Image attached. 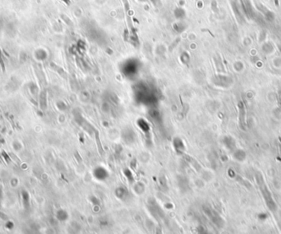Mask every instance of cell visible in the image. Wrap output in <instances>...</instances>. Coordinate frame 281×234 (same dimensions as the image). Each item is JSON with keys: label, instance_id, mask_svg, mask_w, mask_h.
I'll use <instances>...</instances> for the list:
<instances>
[{"label": "cell", "instance_id": "12", "mask_svg": "<svg viewBox=\"0 0 281 234\" xmlns=\"http://www.w3.org/2000/svg\"><path fill=\"white\" fill-rule=\"evenodd\" d=\"M124 174L126 175V177L128 178V179L129 180V182H130V183H132V182L133 181V173H132V172H131L130 170H129V169H125V170H124Z\"/></svg>", "mask_w": 281, "mask_h": 234}, {"label": "cell", "instance_id": "7", "mask_svg": "<svg viewBox=\"0 0 281 234\" xmlns=\"http://www.w3.org/2000/svg\"><path fill=\"white\" fill-rule=\"evenodd\" d=\"M137 124L138 126H139V127H140L144 132H148V131H150V126H149L148 123H147L144 119H140V120L138 121Z\"/></svg>", "mask_w": 281, "mask_h": 234}, {"label": "cell", "instance_id": "10", "mask_svg": "<svg viewBox=\"0 0 281 234\" xmlns=\"http://www.w3.org/2000/svg\"><path fill=\"white\" fill-rule=\"evenodd\" d=\"M40 107L42 109L46 108V94L44 92H42L40 96Z\"/></svg>", "mask_w": 281, "mask_h": 234}, {"label": "cell", "instance_id": "13", "mask_svg": "<svg viewBox=\"0 0 281 234\" xmlns=\"http://www.w3.org/2000/svg\"><path fill=\"white\" fill-rule=\"evenodd\" d=\"M46 56L45 52L43 51V50H39V51L36 52V57L38 58V59H44V58L42 56Z\"/></svg>", "mask_w": 281, "mask_h": 234}, {"label": "cell", "instance_id": "17", "mask_svg": "<svg viewBox=\"0 0 281 234\" xmlns=\"http://www.w3.org/2000/svg\"><path fill=\"white\" fill-rule=\"evenodd\" d=\"M63 1H64V2H66L67 3H69V0H63Z\"/></svg>", "mask_w": 281, "mask_h": 234}, {"label": "cell", "instance_id": "1", "mask_svg": "<svg viewBox=\"0 0 281 234\" xmlns=\"http://www.w3.org/2000/svg\"><path fill=\"white\" fill-rule=\"evenodd\" d=\"M256 181H257V183H258L259 187L261 189V194H262V196L264 197V200L266 201V205L268 206V208L271 209V210L274 211L276 209V204L274 201L273 197H272V195H271V191L268 190V188L266 187V183L264 182L263 177L261 176V175H259L256 177Z\"/></svg>", "mask_w": 281, "mask_h": 234}, {"label": "cell", "instance_id": "8", "mask_svg": "<svg viewBox=\"0 0 281 234\" xmlns=\"http://www.w3.org/2000/svg\"><path fill=\"white\" fill-rule=\"evenodd\" d=\"M115 194H116L117 197H118L119 199H123L127 195V191H126L125 188L118 187L115 191Z\"/></svg>", "mask_w": 281, "mask_h": 234}, {"label": "cell", "instance_id": "2", "mask_svg": "<svg viewBox=\"0 0 281 234\" xmlns=\"http://www.w3.org/2000/svg\"><path fill=\"white\" fill-rule=\"evenodd\" d=\"M222 142L223 145L225 146V148L230 150V151H234L236 149V142L232 136H224L222 139Z\"/></svg>", "mask_w": 281, "mask_h": 234}, {"label": "cell", "instance_id": "15", "mask_svg": "<svg viewBox=\"0 0 281 234\" xmlns=\"http://www.w3.org/2000/svg\"><path fill=\"white\" fill-rule=\"evenodd\" d=\"M7 228H13V223H12V222H8V224H7Z\"/></svg>", "mask_w": 281, "mask_h": 234}, {"label": "cell", "instance_id": "3", "mask_svg": "<svg viewBox=\"0 0 281 234\" xmlns=\"http://www.w3.org/2000/svg\"><path fill=\"white\" fill-rule=\"evenodd\" d=\"M238 109H239V125L241 128L245 130L246 126V109L245 106L243 102H239L238 104Z\"/></svg>", "mask_w": 281, "mask_h": 234}, {"label": "cell", "instance_id": "6", "mask_svg": "<svg viewBox=\"0 0 281 234\" xmlns=\"http://www.w3.org/2000/svg\"><path fill=\"white\" fill-rule=\"evenodd\" d=\"M21 196H22L23 204H24L25 208H29L30 207V196H29L28 192L26 191H23L21 192Z\"/></svg>", "mask_w": 281, "mask_h": 234}, {"label": "cell", "instance_id": "16", "mask_svg": "<svg viewBox=\"0 0 281 234\" xmlns=\"http://www.w3.org/2000/svg\"><path fill=\"white\" fill-rule=\"evenodd\" d=\"M152 2H153V3H155V5H156V6H157V3H161L160 0H152Z\"/></svg>", "mask_w": 281, "mask_h": 234}, {"label": "cell", "instance_id": "5", "mask_svg": "<svg viewBox=\"0 0 281 234\" xmlns=\"http://www.w3.org/2000/svg\"><path fill=\"white\" fill-rule=\"evenodd\" d=\"M174 149H176V151L180 152V153L184 151V149H185L183 143V142H182L180 139H179V138H176V139L174 140Z\"/></svg>", "mask_w": 281, "mask_h": 234}, {"label": "cell", "instance_id": "11", "mask_svg": "<svg viewBox=\"0 0 281 234\" xmlns=\"http://www.w3.org/2000/svg\"><path fill=\"white\" fill-rule=\"evenodd\" d=\"M174 14L178 19H182L185 17V11L183 8H177L176 10L174 11Z\"/></svg>", "mask_w": 281, "mask_h": 234}, {"label": "cell", "instance_id": "4", "mask_svg": "<svg viewBox=\"0 0 281 234\" xmlns=\"http://www.w3.org/2000/svg\"><path fill=\"white\" fill-rule=\"evenodd\" d=\"M233 158H234L237 161L243 162V161H244V160H246L247 154H246V152L244 151L243 149H235V150L233 151Z\"/></svg>", "mask_w": 281, "mask_h": 234}, {"label": "cell", "instance_id": "14", "mask_svg": "<svg viewBox=\"0 0 281 234\" xmlns=\"http://www.w3.org/2000/svg\"><path fill=\"white\" fill-rule=\"evenodd\" d=\"M156 234H162V229L160 227H157L156 229Z\"/></svg>", "mask_w": 281, "mask_h": 234}, {"label": "cell", "instance_id": "9", "mask_svg": "<svg viewBox=\"0 0 281 234\" xmlns=\"http://www.w3.org/2000/svg\"><path fill=\"white\" fill-rule=\"evenodd\" d=\"M67 212H65L64 210H59L58 211V213H57V219H59V221H65L67 219Z\"/></svg>", "mask_w": 281, "mask_h": 234}]
</instances>
